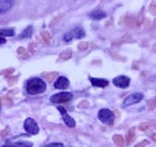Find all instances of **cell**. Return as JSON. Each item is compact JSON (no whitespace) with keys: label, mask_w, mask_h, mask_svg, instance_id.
<instances>
[{"label":"cell","mask_w":156,"mask_h":147,"mask_svg":"<svg viewBox=\"0 0 156 147\" xmlns=\"http://www.w3.org/2000/svg\"><path fill=\"white\" fill-rule=\"evenodd\" d=\"M26 90L29 94H41L46 90V83L40 78H31L26 86Z\"/></svg>","instance_id":"1"},{"label":"cell","mask_w":156,"mask_h":147,"mask_svg":"<svg viewBox=\"0 0 156 147\" xmlns=\"http://www.w3.org/2000/svg\"><path fill=\"white\" fill-rule=\"evenodd\" d=\"M84 35H85V32L83 28L80 26H77L64 35V41L70 42L73 39H81V38L84 37Z\"/></svg>","instance_id":"2"},{"label":"cell","mask_w":156,"mask_h":147,"mask_svg":"<svg viewBox=\"0 0 156 147\" xmlns=\"http://www.w3.org/2000/svg\"><path fill=\"white\" fill-rule=\"evenodd\" d=\"M98 118L100 119V121H102L105 124H108V125L114 124L115 121L114 113L110 110H108V108H102V110H100L99 113H98Z\"/></svg>","instance_id":"3"},{"label":"cell","mask_w":156,"mask_h":147,"mask_svg":"<svg viewBox=\"0 0 156 147\" xmlns=\"http://www.w3.org/2000/svg\"><path fill=\"white\" fill-rule=\"evenodd\" d=\"M24 130L27 131V133L31 134V135H37L39 134L40 128L39 125L37 124L36 121L32 118H27L24 122Z\"/></svg>","instance_id":"4"},{"label":"cell","mask_w":156,"mask_h":147,"mask_svg":"<svg viewBox=\"0 0 156 147\" xmlns=\"http://www.w3.org/2000/svg\"><path fill=\"white\" fill-rule=\"evenodd\" d=\"M73 97V94L70 92H62V93H57L52 96L50 98L51 102L53 103H60V102H66V101L71 100Z\"/></svg>","instance_id":"5"},{"label":"cell","mask_w":156,"mask_h":147,"mask_svg":"<svg viewBox=\"0 0 156 147\" xmlns=\"http://www.w3.org/2000/svg\"><path fill=\"white\" fill-rule=\"evenodd\" d=\"M143 98H144V95H143L142 93H140V92L133 93V94L129 95L128 97L125 98L124 102H123V105L124 106L132 105H134V103H137V102H140V101H142Z\"/></svg>","instance_id":"6"},{"label":"cell","mask_w":156,"mask_h":147,"mask_svg":"<svg viewBox=\"0 0 156 147\" xmlns=\"http://www.w3.org/2000/svg\"><path fill=\"white\" fill-rule=\"evenodd\" d=\"M114 85L115 87H119V88H122V89H125L129 86L130 83V78L125 76V75H120V76H117L114 78L112 80Z\"/></svg>","instance_id":"7"},{"label":"cell","mask_w":156,"mask_h":147,"mask_svg":"<svg viewBox=\"0 0 156 147\" xmlns=\"http://www.w3.org/2000/svg\"><path fill=\"white\" fill-rule=\"evenodd\" d=\"M58 111L60 112V114H62V119H64V122L66 123L69 127H74L75 120L72 117H70L69 114L67 113V111L65 110L64 108H62V106H58Z\"/></svg>","instance_id":"8"},{"label":"cell","mask_w":156,"mask_h":147,"mask_svg":"<svg viewBox=\"0 0 156 147\" xmlns=\"http://www.w3.org/2000/svg\"><path fill=\"white\" fill-rule=\"evenodd\" d=\"M15 3V0H0V15L9 12Z\"/></svg>","instance_id":"9"},{"label":"cell","mask_w":156,"mask_h":147,"mask_svg":"<svg viewBox=\"0 0 156 147\" xmlns=\"http://www.w3.org/2000/svg\"><path fill=\"white\" fill-rule=\"evenodd\" d=\"M69 79L67 77L60 76L57 78V80L54 83V88L55 89H67L69 87Z\"/></svg>","instance_id":"10"},{"label":"cell","mask_w":156,"mask_h":147,"mask_svg":"<svg viewBox=\"0 0 156 147\" xmlns=\"http://www.w3.org/2000/svg\"><path fill=\"white\" fill-rule=\"evenodd\" d=\"M90 83L94 87H99V88H105L108 86V80L103 79V78H95V77H90Z\"/></svg>","instance_id":"11"},{"label":"cell","mask_w":156,"mask_h":147,"mask_svg":"<svg viewBox=\"0 0 156 147\" xmlns=\"http://www.w3.org/2000/svg\"><path fill=\"white\" fill-rule=\"evenodd\" d=\"M15 35V30L12 28L9 29H0V44H4L6 40L4 37H12Z\"/></svg>","instance_id":"12"},{"label":"cell","mask_w":156,"mask_h":147,"mask_svg":"<svg viewBox=\"0 0 156 147\" xmlns=\"http://www.w3.org/2000/svg\"><path fill=\"white\" fill-rule=\"evenodd\" d=\"M105 16H106V14H105L103 11H101V9H95V11H93L90 14V17L92 18V19H94V20L103 19Z\"/></svg>","instance_id":"13"},{"label":"cell","mask_w":156,"mask_h":147,"mask_svg":"<svg viewBox=\"0 0 156 147\" xmlns=\"http://www.w3.org/2000/svg\"><path fill=\"white\" fill-rule=\"evenodd\" d=\"M114 142L115 144H117L118 146H120V147H123L125 145V139L123 138L121 135H115L114 136Z\"/></svg>","instance_id":"14"},{"label":"cell","mask_w":156,"mask_h":147,"mask_svg":"<svg viewBox=\"0 0 156 147\" xmlns=\"http://www.w3.org/2000/svg\"><path fill=\"white\" fill-rule=\"evenodd\" d=\"M32 143L29 142H17V143H12V145H6L4 147H31Z\"/></svg>","instance_id":"15"},{"label":"cell","mask_w":156,"mask_h":147,"mask_svg":"<svg viewBox=\"0 0 156 147\" xmlns=\"http://www.w3.org/2000/svg\"><path fill=\"white\" fill-rule=\"evenodd\" d=\"M32 29H34V28H32V26L26 27V29H25L24 31L19 35V38H20V39H24V38H29L30 35H32Z\"/></svg>","instance_id":"16"},{"label":"cell","mask_w":156,"mask_h":147,"mask_svg":"<svg viewBox=\"0 0 156 147\" xmlns=\"http://www.w3.org/2000/svg\"><path fill=\"white\" fill-rule=\"evenodd\" d=\"M134 136H135V133H134V128H131L128 133V136H127V143L130 144L131 142L134 140Z\"/></svg>","instance_id":"17"},{"label":"cell","mask_w":156,"mask_h":147,"mask_svg":"<svg viewBox=\"0 0 156 147\" xmlns=\"http://www.w3.org/2000/svg\"><path fill=\"white\" fill-rule=\"evenodd\" d=\"M1 103L3 105H12V100L11 99V98L9 97V96H5V97H2L1 98Z\"/></svg>","instance_id":"18"},{"label":"cell","mask_w":156,"mask_h":147,"mask_svg":"<svg viewBox=\"0 0 156 147\" xmlns=\"http://www.w3.org/2000/svg\"><path fill=\"white\" fill-rule=\"evenodd\" d=\"M71 55H72L71 50H66V51H64L60 54V60H68L71 57Z\"/></svg>","instance_id":"19"},{"label":"cell","mask_w":156,"mask_h":147,"mask_svg":"<svg viewBox=\"0 0 156 147\" xmlns=\"http://www.w3.org/2000/svg\"><path fill=\"white\" fill-rule=\"evenodd\" d=\"M149 127H150V123H148V122L142 123V124L140 125V130H143V131H146Z\"/></svg>","instance_id":"20"},{"label":"cell","mask_w":156,"mask_h":147,"mask_svg":"<svg viewBox=\"0 0 156 147\" xmlns=\"http://www.w3.org/2000/svg\"><path fill=\"white\" fill-rule=\"evenodd\" d=\"M89 105H90V103L87 102V101L84 100V101H81V102L79 103V105H78V106H79L80 108H87Z\"/></svg>","instance_id":"21"},{"label":"cell","mask_w":156,"mask_h":147,"mask_svg":"<svg viewBox=\"0 0 156 147\" xmlns=\"http://www.w3.org/2000/svg\"><path fill=\"white\" fill-rule=\"evenodd\" d=\"M44 147H64L62 143H51V144H48V145L44 146Z\"/></svg>","instance_id":"22"},{"label":"cell","mask_w":156,"mask_h":147,"mask_svg":"<svg viewBox=\"0 0 156 147\" xmlns=\"http://www.w3.org/2000/svg\"><path fill=\"white\" fill-rule=\"evenodd\" d=\"M55 76H56V73H51V74H47L46 75V78H47V80L51 82V80H53V78Z\"/></svg>","instance_id":"23"},{"label":"cell","mask_w":156,"mask_h":147,"mask_svg":"<svg viewBox=\"0 0 156 147\" xmlns=\"http://www.w3.org/2000/svg\"><path fill=\"white\" fill-rule=\"evenodd\" d=\"M14 69H12V68H9V69H6V70H3L2 71V74H12V72H14Z\"/></svg>","instance_id":"24"},{"label":"cell","mask_w":156,"mask_h":147,"mask_svg":"<svg viewBox=\"0 0 156 147\" xmlns=\"http://www.w3.org/2000/svg\"><path fill=\"white\" fill-rule=\"evenodd\" d=\"M18 52L20 53V54H23V57H27V53H26V51H25V49H23V48H19L18 49Z\"/></svg>","instance_id":"25"},{"label":"cell","mask_w":156,"mask_h":147,"mask_svg":"<svg viewBox=\"0 0 156 147\" xmlns=\"http://www.w3.org/2000/svg\"><path fill=\"white\" fill-rule=\"evenodd\" d=\"M156 105V99L153 100V101H149V108L150 110H153Z\"/></svg>","instance_id":"26"},{"label":"cell","mask_w":156,"mask_h":147,"mask_svg":"<svg viewBox=\"0 0 156 147\" xmlns=\"http://www.w3.org/2000/svg\"><path fill=\"white\" fill-rule=\"evenodd\" d=\"M87 47V43H81V44H79V49L80 50H85Z\"/></svg>","instance_id":"27"},{"label":"cell","mask_w":156,"mask_h":147,"mask_svg":"<svg viewBox=\"0 0 156 147\" xmlns=\"http://www.w3.org/2000/svg\"><path fill=\"white\" fill-rule=\"evenodd\" d=\"M148 144H149V142H148V141H143L142 143H138L135 147H144L146 145H148Z\"/></svg>","instance_id":"28"},{"label":"cell","mask_w":156,"mask_h":147,"mask_svg":"<svg viewBox=\"0 0 156 147\" xmlns=\"http://www.w3.org/2000/svg\"><path fill=\"white\" fill-rule=\"evenodd\" d=\"M152 139H153V141L156 142V134H153V135H152Z\"/></svg>","instance_id":"29"},{"label":"cell","mask_w":156,"mask_h":147,"mask_svg":"<svg viewBox=\"0 0 156 147\" xmlns=\"http://www.w3.org/2000/svg\"><path fill=\"white\" fill-rule=\"evenodd\" d=\"M6 134H7V131H6L5 130H3V131H2V133H1V135H2V136H4V135H6Z\"/></svg>","instance_id":"30"},{"label":"cell","mask_w":156,"mask_h":147,"mask_svg":"<svg viewBox=\"0 0 156 147\" xmlns=\"http://www.w3.org/2000/svg\"><path fill=\"white\" fill-rule=\"evenodd\" d=\"M155 128H156V123H155Z\"/></svg>","instance_id":"31"}]
</instances>
